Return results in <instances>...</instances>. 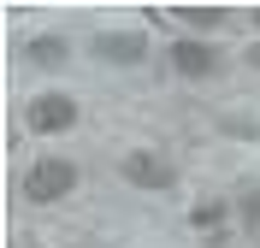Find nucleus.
<instances>
[{
    "mask_svg": "<svg viewBox=\"0 0 260 248\" xmlns=\"http://www.w3.org/2000/svg\"><path fill=\"white\" fill-rule=\"evenodd\" d=\"M172 65H178L183 77H207V71H213V53L201 48V42H178V48H172Z\"/></svg>",
    "mask_w": 260,
    "mask_h": 248,
    "instance_id": "20e7f679",
    "label": "nucleus"
},
{
    "mask_svg": "<svg viewBox=\"0 0 260 248\" xmlns=\"http://www.w3.org/2000/svg\"><path fill=\"white\" fill-rule=\"evenodd\" d=\"M65 124H77V100H65V95L30 100V130H65Z\"/></svg>",
    "mask_w": 260,
    "mask_h": 248,
    "instance_id": "f03ea898",
    "label": "nucleus"
},
{
    "mask_svg": "<svg viewBox=\"0 0 260 248\" xmlns=\"http://www.w3.org/2000/svg\"><path fill=\"white\" fill-rule=\"evenodd\" d=\"M254 24H260V12H254Z\"/></svg>",
    "mask_w": 260,
    "mask_h": 248,
    "instance_id": "1a4fd4ad",
    "label": "nucleus"
},
{
    "mask_svg": "<svg viewBox=\"0 0 260 248\" xmlns=\"http://www.w3.org/2000/svg\"><path fill=\"white\" fill-rule=\"evenodd\" d=\"M124 178L136 183V189H166V183H172V165L154 160V154H142V148H130L124 154Z\"/></svg>",
    "mask_w": 260,
    "mask_h": 248,
    "instance_id": "7ed1b4c3",
    "label": "nucleus"
},
{
    "mask_svg": "<svg viewBox=\"0 0 260 248\" xmlns=\"http://www.w3.org/2000/svg\"><path fill=\"white\" fill-rule=\"evenodd\" d=\"M101 53L107 59H118V65H130V59H142V36H101Z\"/></svg>",
    "mask_w": 260,
    "mask_h": 248,
    "instance_id": "39448f33",
    "label": "nucleus"
},
{
    "mask_svg": "<svg viewBox=\"0 0 260 248\" xmlns=\"http://www.w3.org/2000/svg\"><path fill=\"white\" fill-rule=\"evenodd\" d=\"M254 59H260V48H254Z\"/></svg>",
    "mask_w": 260,
    "mask_h": 248,
    "instance_id": "6e6552de",
    "label": "nucleus"
},
{
    "mask_svg": "<svg viewBox=\"0 0 260 248\" xmlns=\"http://www.w3.org/2000/svg\"><path fill=\"white\" fill-rule=\"evenodd\" d=\"M77 189V165L71 160H36L30 165V178H24V195L30 201H59Z\"/></svg>",
    "mask_w": 260,
    "mask_h": 248,
    "instance_id": "f257e3e1",
    "label": "nucleus"
},
{
    "mask_svg": "<svg viewBox=\"0 0 260 248\" xmlns=\"http://www.w3.org/2000/svg\"><path fill=\"white\" fill-rule=\"evenodd\" d=\"M183 18H189V24H207V30H213L225 12H219V6H183Z\"/></svg>",
    "mask_w": 260,
    "mask_h": 248,
    "instance_id": "423d86ee",
    "label": "nucleus"
},
{
    "mask_svg": "<svg viewBox=\"0 0 260 248\" xmlns=\"http://www.w3.org/2000/svg\"><path fill=\"white\" fill-rule=\"evenodd\" d=\"M36 59H42V65H53V59H65V42H53V36H48V42H36Z\"/></svg>",
    "mask_w": 260,
    "mask_h": 248,
    "instance_id": "0eeeda50",
    "label": "nucleus"
}]
</instances>
